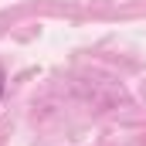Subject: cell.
<instances>
[{"mask_svg":"<svg viewBox=\"0 0 146 146\" xmlns=\"http://www.w3.org/2000/svg\"><path fill=\"white\" fill-rule=\"evenodd\" d=\"M3 88H7V75H3V68H0V99H3Z\"/></svg>","mask_w":146,"mask_h":146,"instance_id":"obj_1","label":"cell"}]
</instances>
